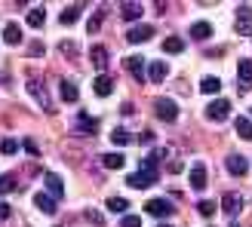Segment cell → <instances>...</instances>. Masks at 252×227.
<instances>
[{"mask_svg": "<svg viewBox=\"0 0 252 227\" xmlns=\"http://www.w3.org/2000/svg\"><path fill=\"white\" fill-rule=\"evenodd\" d=\"M43 184L49 187V194H53L56 199H59V197H65V184H62V178H59L56 172H46V175H43Z\"/></svg>", "mask_w": 252, "mask_h": 227, "instance_id": "10", "label": "cell"}, {"mask_svg": "<svg viewBox=\"0 0 252 227\" xmlns=\"http://www.w3.org/2000/svg\"><path fill=\"white\" fill-rule=\"evenodd\" d=\"M191 187L194 191H203L206 187V166L203 163H194L191 166Z\"/></svg>", "mask_w": 252, "mask_h": 227, "instance_id": "11", "label": "cell"}, {"mask_svg": "<svg viewBox=\"0 0 252 227\" xmlns=\"http://www.w3.org/2000/svg\"><path fill=\"white\" fill-rule=\"evenodd\" d=\"M120 227H142V218H138V215H123Z\"/></svg>", "mask_w": 252, "mask_h": 227, "instance_id": "34", "label": "cell"}, {"mask_svg": "<svg viewBox=\"0 0 252 227\" xmlns=\"http://www.w3.org/2000/svg\"><path fill=\"white\" fill-rule=\"evenodd\" d=\"M160 227H172V224H160Z\"/></svg>", "mask_w": 252, "mask_h": 227, "instance_id": "39", "label": "cell"}, {"mask_svg": "<svg viewBox=\"0 0 252 227\" xmlns=\"http://www.w3.org/2000/svg\"><path fill=\"white\" fill-rule=\"evenodd\" d=\"M231 227H237V224H231Z\"/></svg>", "mask_w": 252, "mask_h": 227, "instance_id": "40", "label": "cell"}, {"mask_svg": "<svg viewBox=\"0 0 252 227\" xmlns=\"http://www.w3.org/2000/svg\"><path fill=\"white\" fill-rule=\"evenodd\" d=\"M3 40L9 43V46H16V43H22V28L16 22H6V28H3Z\"/></svg>", "mask_w": 252, "mask_h": 227, "instance_id": "15", "label": "cell"}, {"mask_svg": "<svg viewBox=\"0 0 252 227\" xmlns=\"http://www.w3.org/2000/svg\"><path fill=\"white\" fill-rule=\"evenodd\" d=\"M237 34H252V6H237V19H234Z\"/></svg>", "mask_w": 252, "mask_h": 227, "instance_id": "4", "label": "cell"}, {"mask_svg": "<svg viewBox=\"0 0 252 227\" xmlns=\"http://www.w3.org/2000/svg\"><path fill=\"white\" fill-rule=\"evenodd\" d=\"M22 147H25V150H28V154H31V157H40V147H37V144H34V138H25V142H22Z\"/></svg>", "mask_w": 252, "mask_h": 227, "instance_id": "33", "label": "cell"}, {"mask_svg": "<svg viewBox=\"0 0 252 227\" xmlns=\"http://www.w3.org/2000/svg\"><path fill=\"white\" fill-rule=\"evenodd\" d=\"M105 209H108V212H117V215H123V212L129 209V199H123V197H108Z\"/></svg>", "mask_w": 252, "mask_h": 227, "instance_id": "22", "label": "cell"}, {"mask_svg": "<svg viewBox=\"0 0 252 227\" xmlns=\"http://www.w3.org/2000/svg\"><path fill=\"white\" fill-rule=\"evenodd\" d=\"M86 218H90L93 224H98V227H102V215H98V212H95V209H90V212H86Z\"/></svg>", "mask_w": 252, "mask_h": 227, "instance_id": "36", "label": "cell"}, {"mask_svg": "<svg viewBox=\"0 0 252 227\" xmlns=\"http://www.w3.org/2000/svg\"><path fill=\"white\" fill-rule=\"evenodd\" d=\"M123 154H105V166L108 169H123Z\"/></svg>", "mask_w": 252, "mask_h": 227, "instance_id": "32", "label": "cell"}, {"mask_svg": "<svg viewBox=\"0 0 252 227\" xmlns=\"http://www.w3.org/2000/svg\"><path fill=\"white\" fill-rule=\"evenodd\" d=\"M19 147H22V142H16V138H3V142H0V150H3L6 157L19 154Z\"/></svg>", "mask_w": 252, "mask_h": 227, "instance_id": "29", "label": "cell"}, {"mask_svg": "<svg viewBox=\"0 0 252 227\" xmlns=\"http://www.w3.org/2000/svg\"><path fill=\"white\" fill-rule=\"evenodd\" d=\"M182 49H185L182 37H166V40H163V53H182Z\"/></svg>", "mask_w": 252, "mask_h": 227, "instance_id": "25", "label": "cell"}, {"mask_svg": "<svg viewBox=\"0 0 252 227\" xmlns=\"http://www.w3.org/2000/svg\"><path fill=\"white\" fill-rule=\"evenodd\" d=\"M237 80H240L243 89L252 86V58H240V65H237Z\"/></svg>", "mask_w": 252, "mask_h": 227, "instance_id": "8", "label": "cell"}, {"mask_svg": "<svg viewBox=\"0 0 252 227\" xmlns=\"http://www.w3.org/2000/svg\"><path fill=\"white\" fill-rule=\"evenodd\" d=\"M9 215V206H3V203H0V218H6Z\"/></svg>", "mask_w": 252, "mask_h": 227, "instance_id": "38", "label": "cell"}, {"mask_svg": "<svg viewBox=\"0 0 252 227\" xmlns=\"http://www.w3.org/2000/svg\"><path fill=\"white\" fill-rule=\"evenodd\" d=\"M234 129H237V135H240V138H246V142H252V120H249V117H237Z\"/></svg>", "mask_w": 252, "mask_h": 227, "instance_id": "21", "label": "cell"}, {"mask_svg": "<svg viewBox=\"0 0 252 227\" xmlns=\"http://www.w3.org/2000/svg\"><path fill=\"white\" fill-rule=\"evenodd\" d=\"M28 89H31V95H34V98H40V105H43L46 111H53V105H49V98H46V92H43V86H37V83L31 80V83H28Z\"/></svg>", "mask_w": 252, "mask_h": 227, "instance_id": "26", "label": "cell"}, {"mask_svg": "<svg viewBox=\"0 0 252 227\" xmlns=\"http://www.w3.org/2000/svg\"><path fill=\"white\" fill-rule=\"evenodd\" d=\"M240 209H243V199L237 197V194H224V197H221V212H224V215L234 218Z\"/></svg>", "mask_w": 252, "mask_h": 227, "instance_id": "7", "label": "cell"}, {"mask_svg": "<svg viewBox=\"0 0 252 227\" xmlns=\"http://www.w3.org/2000/svg\"><path fill=\"white\" fill-rule=\"evenodd\" d=\"M154 114L160 120H166V123H175V120H179V105H175L172 98H157V102H154Z\"/></svg>", "mask_w": 252, "mask_h": 227, "instance_id": "2", "label": "cell"}, {"mask_svg": "<svg viewBox=\"0 0 252 227\" xmlns=\"http://www.w3.org/2000/svg\"><path fill=\"white\" fill-rule=\"evenodd\" d=\"M145 212H148V215H154V218H169L172 212H175V206L169 203L166 197H154V199H148V203H145Z\"/></svg>", "mask_w": 252, "mask_h": 227, "instance_id": "1", "label": "cell"}, {"mask_svg": "<svg viewBox=\"0 0 252 227\" xmlns=\"http://www.w3.org/2000/svg\"><path fill=\"white\" fill-rule=\"evenodd\" d=\"M98 129V120L95 117H90V114H77V132H95Z\"/></svg>", "mask_w": 252, "mask_h": 227, "instance_id": "16", "label": "cell"}, {"mask_svg": "<svg viewBox=\"0 0 252 227\" xmlns=\"http://www.w3.org/2000/svg\"><path fill=\"white\" fill-rule=\"evenodd\" d=\"M28 49H31V56H43V43H40V40H34Z\"/></svg>", "mask_w": 252, "mask_h": 227, "instance_id": "37", "label": "cell"}, {"mask_svg": "<svg viewBox=\"0 0 252 227\" xmlns=\"http://www.w3.org/2000/svg\"><path fill=\"white\" fill-rule=\"evenodd\" d=\"M129 142H132V135L126 132V129H114V132H111V144L123 147V144H129Z\"/></svg>", "mask_w": 252, "mask_h": 227, "instance_id": "27", "label": "cell"}, {"mask_svg": "<svg viewBox=\"0 0 252 227\" xmlns=\"http://www.w3.org/2000/svg\"><path fill=\"white\" fill-rule=\"evenodd\" d=\"M9 191H16V178L9 172H3L0 175V194H9Z\"/></svg>", "mask_w": 252, "mask_h": 227, "instance_id": "31", "label": "cell"}, {"mask_svg": "<svg viewBox=\"0 0 252 227\" xmlns=\"http://www.w3.org/2000/svg\"><path fill=\"white\" fill-rule=\"evenodd\" d=\"M123 68L129 71L135 80H142V74H145V58H142V56H129V58L123 61Z\"/></svg>", "mask_w": 252, "mask_h": 227, "instance_id": "12", "label": "cell"}, {"mask_svg": "<svg viewBox=\"0 0 252 227\" xmlns=\"http://www.w3.org/2000/svg\"><path fill=\"white\" fill-rule=\"evenodd\" d=\"M59 89H62V98H65V102H77V98H80V89H77L74 80H62Z\"/></svg>", "mask_w": 252, "mask_h": 227, "instance_id": "17", "label": "cell"}, {"mask_svg": "<svg viewBox=\"0 0 252 227\" xmlns=\"http://www.w3.org/2000/svg\"><path fill=\"white\" fill-rule=\"evenodd\" d=\"M142 9H145L142 3H123L120 12H123V19H126V22H135V19H142Z\"/></svg>", "mask_w": 252, "mask_h": 227, "instance_id": "23", "label": "cell"}, {"mask_svg": "<svg viewBox=\"0 0 252 227\" xmlns=\"http://www.w3.org/2000/svg\"><path fill=\"white\" fill-rule=\"evenodd\" d=\"M90 56H93V65H95L98 71H105V68H108V49H105V46H93V49H90Z\"/></svg>", "mask_w": 252, "mask_h": 227, "instance_id": "18", "label": "cell"}, {"mask_svg": "<svg viewBox=\"0 0 252 227\" xmlns=\"http://www.w3.org/2000/svg\"><path fill=\"white\" fill-rule=\"evenodd\" d=\"M216 203H212V199H200V203H197V212H200V215H203V218H212V215H216Z\"/></svg>", "mask_w": 252, "mask_h": 227, "instance_id": "28", "label": "cell"}, {"mask_svg": "<svg viewBox=\"0 0 252 227\" xmlns=\"http://www.w3.org/2000/svg\"><path fill=\"white\" fill-rule=\"evenodd\" d=\"M80 9H83V3H74V6H68V9H62L59 22H62V25H74V22L80 19Z\"/></svg>", "mask_w": 252, "mask_h": 227, "instance_id": "20", "label": "cell"}, {"mask_svg": "<svg viewBox=\"0 0 252 227\" xmlns=\"http://www.w3.org/2000/svg\"><path fill=\"white\" fill-rule=\"evenodd\" d=\"M200 92H206V95L221 92V80H219V77H203V83H200Z\"/></svg>", "mask_w": 252, "mask_h": 227, "instance_id": "24", "label": "cell"}, {"mask_svg": "<svg viewBox=\"0 0 252 227\" xmlns=\"http://www.w3.org/2000/svg\"><path fill=\"white\" fill-rule=\"evenodd\" d=\"M43 22H46V12H43V6H40V9H31V12H28V25H31V28H40Z\"/></svg>", "mask_w": 252, "mask_h": 227, "instance_id": "30", "label": "cell"}, {"mask_svg": "<svg viewBox=\"0 0 252 227\" xmlns=\"http://www.w3.org/2000/svg\"><path fill=\"white\" fill-rule=\"evenodd\" d=\"M93 92H95L98 98H108L111 92H114V80H111L108 74H98V77L93 80Z\"/></svg>", "mask_w": 252, "mask_h": 227, "instance_id": "6", "label": "cell"}, {"mask_svg": "<svg viewBox=\"0 0 252 227\" xmlns=\"http://www.w3.org/2000/svg\"><path fill=\"white\" fill-rule=\"evenodd\" d=\"M246 169H249V163H246L240 154H231V157H228V172H231V175H246Z\"/></svg>", "mask_w": 252, "mask_h": 227, "instance_id": "14", "label": "cell"}, {"mask_svg": "<svg viewBox=\"0 0 252 227\" xmlns=\"http://www.w3.org/2000/svg\"><path fill=\"white\" fill-rule=\"evenodd\" d=\"M151 37H154V25H132L126 31V40L129 43H148Z\"/></svg>", "mask_w": 252, "mask_h": 227, "instance_id": "5", "label": "cell"}, {"mask_svg": "<svg viewBox=\"0 0 252 227\" xmlns=\"http://www.w3.org/2000/svg\"><path fill=\"white\" fill-rule=\"evenodd\" d=\"M34 206L46 212V215H56V197H49V194H34Z\"/></svg>", "mask_w": 252, "mask_h": 227, "instance_id": "13", "label": "cell"}, {"mask_svg": "<svg viewBox=\"0 0 252 227\" xmlns=\"http://www.w3.org/2000/svg\"><path fill=\"white\" fill-rule=\"evenodd\" d=\"M209 34H212L209 22H194L191 25V37H194V40H209Z\"/></svg>", "mask_w": 252, "mask_h": 227, "instance_id": "19", "label": "cell"}, {"mask_svg": "<svg viewBox=\"0 0 252 227\" xmlns=\"http://www.w3.org/2000/svg\"><path fill=\"white\" fill-rule=\"evenodd\" d=\"M206 117H209L212 123L228 120V117H231V102H228V98H212V105L206 108Z\"/></svg>", "mask_w": 252, "mask_h": 227, "instance_id": "3", "label": "cell"}, {"mask_svg": "<svg viewBox=\"0 0 252 227\" xmlns=\"http://www.w3.org/2000/svg\"><path fill=\"white\" fill-rule=\"evenodd\" d=\"M98 25H102V12H95V16L90 19V25H86V28H90V31H98Z\"/></svg>", "mask_w": 252, "mask_h": 227, "instance_id": "35", "label": "cell"}, {"mask_svg": "<svg viewBox=\"0 0 252 227\" xmlns=\"http://www.w3.org/2000/svg\"><path fill=\"white\" fill-rule=\"evenodd\" d=\"M166 77H169V65H166V61H151V68H148V80L163 83Z\"/></svg>", "mask_w": 252, "mask_h": 227, "instance_id": "9", "label": "cell"}]
</instances>
